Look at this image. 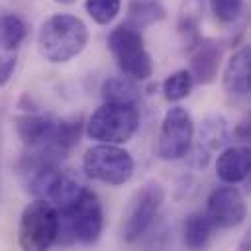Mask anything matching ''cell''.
I'll return each mask as SVG.
<instances>
[{
  "instance_id": "1",
  "label": "cell",
  "mask_w": 251,
  "mask_h": 251,
  "mask_svg": "<svg viewBox=\"0 0 251 251\" xmlns=\"http://www.w3.org/2000/svg\"><path fill=\"white\" fill-rule=\"evenodd\" d=\"M88 43L86 24L73 14H53L37 33V51L49 63H67L78 57Z\"/></svg>"
},
{
  "instance_id": "2",
  "label": "cell",
  "mask_w": 251,
  "mask_h": 251,
  "mask_svg": "<svg viewBox=\"0 0 251 251\" xmlns=\"http://www.w3.org/2000/svg\"><path fill=\"white\" fill-rule=\"evenodd\" d=\"M59 214V235H67L65 241H78L92 245L100 239L104 227V212L98 194L82 186L63 206H57ZM59 239V237H57Z\"/></svg>"
},
{
  "instance_id": "3",
  "label": "cell",
  "mask_w": 251,
  "mask_h": 251,
  "mask_svg": "<svg viewBox=\"0 0 251 251\" xmlns=\"http://www.w3.org/2000/svg\"><path fill=\"white\" fill-rule=\"evenodd\" d=\"M139 129V110L135 104L104 102L86 122V133L98 143H126Z\"/></svg>"
},
{
  "instance_id": "4",
  "label": "cell",
  "mask_w": 251,
  "mask_h": 251,
  "mask_svg": "<svg viewBox=\"0 0 251 251\" xmlns=\"http://www.w3.org/2000/svg\"><path fill=\"white\" fill-rule=\"evenodd\" d=\"M59 237V214L57 206L49 200L35 198L29 202L20 216L18 243L27 251L49 249Z\"/></svg>"
},
{
  "instance_id": "5",
  "label": "cell",
  "mask_w": 251,
  "mask_h": 251,
  "mask_svg": "<svg viewBox=\"0 0 251 251\" xmlns=\"http://www.w3.org/2000/svg\"><path fill=\"white\" fill-rule=\"evenodd\" d=\"M108 49L114 55L120 71L131 80H147L153 75V61L145 49L139 29L120 24L108 35Z\"/></svg>"
},
{
  "instance_id": "6",
  "label": "cell",
  "mask_w": 251,
  "mask_h": 251,
  "mask_svg": "<svg viewBox=\"0 0 251 251\" xmlns=\"http://www.w3.org/2000/svg\"><path fill=\"white\" fill-rule=\"evenodd\" d=\"M82 169L92 180L122 186L133 176V157L116 143H98L86 149L82 157Z\"/></svg>"
},
{
  "instance_id": "7",
  "label": "cell",
  "mask_w": 251,
  "mask_h": 251,
  "mask_svg": "<svg viewBox=\"0 0 251 251\" xmlns=\"http://www.w3.org/2000/svg\"><path fill=\"white\" fill-rule=\"evenodd\" d=\"M163 202H165V190L159 182H147L133 192L122 222V237L126 243L137 241L151 227Z\"/></svg>"
},
{
  "instance_id": "8",
  "label": "cell",
  "mask_w": 251,
  "mask_h": 251,
  "mask_svg": "<svg viewBox=\"0 0 251 251\" xmlns=\"http://www.w3.org/2000/svg\"><path fill=\"white\" fill-rule=\"evenodd\" d=\"M194 139V122L186 108L173 106L165 112L159 139H157V155L163 161H178L184 159L192 147Z\"/></svg>"
},
{
  "instance_id": "9",
  "label": "cell",
  "mask_w": 251,
  "mask_h": 251,
  "mask_svg": "<svg viewBox=\"0 0 251 251\" xmlns=\"http://www.w3.org/2000/svg\"><path fill=\"white\" fill-rule=\"evenodd\" d=\"M204 212L216 229H231L243 224L247 216V206L241 192L233 184H224L208 194Z\"/></svg>"
},
{
  "instance_id": "10",
  "label": "cell",
  "mask_w": 251,
  "mask_h": 251,
  "mask_svg": "<svg viewBox=\"0 0 251 251\" xmlns=\"http://www.w3.org/2000/svg\"><path fill=\"white\" fill-rule=\"evenodd\" d=\"M222 65V45L214 39L198 37L190 45V75L198 84H210L216 80Z\"/></svg>"
},
{
  "instance_id": "11",
  "label": "cell",
  "mask_w": 251,
  "mask_h": 251,
  "mask_svg": "<svg viewBox=\"0 0 251 251\" xmlns=\"http://www.w3.org/2000/svg\"><path fill=\"white\" fill-rule=\"evenodd\" d=\"M224 90L237 98H247L251 92V49L249 45L239 47L226 63L222 76Z\"/></svg>"
},
{
  "instance_id": "12",
  "label": "cell",
  "mask_w": 251,
  "mask_h": 251,
  "mask_svg": "<svg viewBox=\"0 0 251 251\" xmlns=\"http://www.w3.org/2000/svg\"><path fill=\"white\" fill-rule=\"evenodd\" d=\"M251 169V151L245 145L227 147L216 159V176L224 184H239Z\"/></svg>"
},
{
  "instance_id": "13",
  "label": "cell",
  "mask_w": 251,
  "mask_h": 251,
  "mask_svg": "<svg viewBox=\"0 0 251 251\" xmlns=\"http://www.w3.org/2000/svg\"><path fill=\"white\" fill-rule=\"evenodd\" d=\"M57 120L43 114H24L14 118L16 133L22 139V143L29 149H41L47 145Z\"/></svg>"
},
{
  "instance_id": "14",
  "label": "cell",
  "mask_w": 251,
  "mask_h": 251,
  "mask_svg": "<svg viewBox=\"0 0 251 251\" xmlns=\"http://www.w3.org/2000/svg\"><path fill=\"white\" fill-rule=\"evenodd\" d=\"M80 133H82V122L78 118L57 120L55 129H53L47 145L41 147V151H47L55 157H63L65 153H69L71 149L76 147V143L80 141Z\"/></svg>"
},
{
  "instance_id": "15",
  "label": "cell",
  "mask_w": 251,
  "mask_h": 251,
  "mask_svg": "<svg viewBox=\"0 0 251 251\" xmlns=\"http://www.w3.org/2000/svg\"><path fill=\"white\" fill-rule=\"evenodd\" d=\"M214 229L206 212H190L182 224V241L188 249H202L210 243Z\"/></svg>"
},
{
  "instance_id": "16",
  "label": "cell",
  "mask_w": 251,
  "mask_h": 251,
  "mask_svg": "<svg viewBox=\"0 0 251 251\" xmlns=\"http://www.w3.org/2000/svg\"><path fill=\"white\" fill-rule=\"evenodd\" d=\"M229 126L226 122L224 116L220 114H210L204 118L200 129H198V145L202 149H206L208 153L210 151H218V149H224L229 141Z\"/></svg>"
},
{
  "instance_id": "17",
  "label": "cell",
  "mask_w": 251,
  "mask_h": 251,
  "mask_svg": "<svg viewBox=\"0 0 251 251\" xmlns=\"http://www.w3.org/2000/svg\"><path fill=\"white\" fill-rule=\"evenodd\" d=\"M167 10L159 0H129L126 24L133 29H143L165 20Z\"/></svg>"
},
{
  "instance_id": "18",
  "label": "cell",
  "mask_w": 251,
  "mask_h": 251,
  "mask_svg": "<svg viewBox=\"0 0 251 251\" xmlns=\"http://www.w3.org/2000/svg\"><path fill=\"white\" fill-rule=\"evenodd\" d=\"M202 12H204L202 0H182L180 12H178V33L188 43V47L200 37L198 25L202 20Z\"/></svg>"
},
{
  "instance_id": "19",
  "label": "cell",
  "mask_w": 251,
  "mask_h": 251,
  "mask_svg": "<svg viewBox=\"0 0 251 251\" xmlns=\"http://www.w3.org/2000/svg\"><path fill=\"white\" fill-rule=\"evenodd\" d=\"M102 98L106 102L139 104V90L129 76H112L102 84Z\"/></svg>"
},
{
  "instance_id": "20",
  "label": "cell",
  "mask_w": 251,
  "mask_h": 251,
  "mask_svg": "<svg viewBox=\"0 0 251 251\" xmlns=\"http://www.w3.org/2000/svg\"><path fill=\"white\" fill-rule=\"evenodd\" d=\"M194 86V80H192V75L190 71L182 69V71H175L173 75H169L163 82V94L169 102H180L184 100L190 90Z\"/></svg>"
},
{
  "instance_id": "21",
  "label": "cell",
  "mask_w": 251,
  "mask_h": 251,
  "mask_svg": "<svg viewBox=\"0 0 251 251\" xmlns=\"http://www.w3.org/2000/svg\"><path fill=\"white\" fill-rule=\"evenodd\" d=\"M27 35V25L18 14H6L0 18V39L16 49L24 43Z\"/></svg>"
},
{
  "instance_id": "22",
  "label": "cell",
  "mask_w": 251,
  "mask_h": 251,
  "mask_svg": "<svg viewBox=\"0 0 251 251\" xmlns=\"http://www.w3.org/2000/svg\"><path fill=\"white\" fill-rule=\"evenodd\" d=\"M84 8L98 25H108L120 14L122 0H86Z\"/></svg>"
},
{
  "instance_id": "23",
  "label": "cell",
  "mask_w": 251,
  "mask_h": 251,
  "mask_svg": "<svg viewBox=\"0 0 251 251\" xmlns=\"http://www.w3.org/2000/svg\"><path fill=\"white\" fill-rule=\"evenodd\" d=\"M208 2H210L212 14L222 24L235 22L245 8V0H208Z\"/></svg>"
},
{
  "instance_id": "24",
  "label": "cell",
  "mask_w": 251,
  "mask_h": 251,
  "mask_svg": "<svg viewBox=\"0 0 251 251\" xmlns=\"http://www.w3.org/2000/svg\"><path fill=\"white\" fill-rule=\"evenodd\" d=\"M16 59H18V49L0 39V86H4L10 80L16 69Z\"/></svg>"
},
{
  "instance_id": "25",
  "label": "cell",
  "mask_w": 251,
  "mask_h": 251,
  "mask_svg": "<svg viewBox=\"0 0 251 251\" xmlns=\"http://www.w3.org/2000/svg\"><path fill=\"white\" fill-rule=\"evenodd\" d=\"M55 2H57V4H73L75 0H55Z\"/></svg>"
}]
</instances>
